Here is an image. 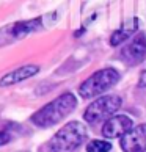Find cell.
I'll return each mask as SVG.
<instances>
[{"label": "cell", "instance_id": "1", "mask_svg": "<svg viewBox=\"0 0 146 152\" xmlns=\"http://www.w3.org/2000/svg\"><path fill=\"white\" fill-rule=\"evenodd\" d=\"M77 100L71 93H65L58 96L57 99L50 100L47 105L39 108L35 115L32 116V122L38 127L47 129L58 124L61 119H65L72 110L76 108Z\"/></svg>", "mask_w": 146, "mask_h": 152}, {"label": "cell", "instance_id": "2", "mask_svg": "<svg viewBox=\"0 0 146 152\" xmlns=\"http://www.w3.org/2000/svg\"><path fill=\"white\" fill-rule=\"evenodd\" d=\"M87 138V129L83 124L71 121L63 126L46 144L47 152H71L79 148Z\"/></svg>", "mask_w": 146, "mask_h": 152}, {"label": "cell", "instance_id": "3", "mask_svg": "<svg viewBox=\"0 0 146 152\" xmlns=\"http://www.w3.org/2000/svg\"><path fill=\"white\" fill-rule=\"evenodd\" d=\"M118 80H120V72L115 67H104V69L96 71L91 77H88L82 83L79 88V94L83 99H91L116 85Z\"/></svg>", "mask_w": 146, "mask_h": 152}, {"label": "cell", "instance_id": "4", "mask_svg": "<svg viewBox=\"0 0 146 152\" xmlns=\"http://www.w3.org/2000/svg\"><path fill=\"white\" fill-rule=\"evenodd\" d=\"M123 100L120 96H104L98 100H94L93 104L88 105V108L83 113V119L88 124H98L104 121L105 118H110L115 111L120 110Z\"/></svg>", "mask_w": 146, "mask_h": 152}, {"label": "cell", "instance_id": "5", "mask_svg": "<svg viewBox=\"0 0 146 152\" xmlns=\"http://www.w3.org/2000/svg\"><path fill=\"white\" fill-rule=\"evenodd\" d=\"M44 20L46 18H36L32 20H21V22H14V24H10L3 28H0V46L3 44H10L16 41V39H21L27 36L29 33H33L39 28H43Z\"/></svg>", "mask_w": 146, "mask_h": 152}, {"label": "cell", "instance_id": "6", "mask_svg": "<svg viewBox=\"0 0 146 152\" xmlns=\"http://www.w3.org/2000/svg\"><path fill=\"white\" fill-rule=\"evenodd\" d=\"M145 58H146V36L143 33H140V35L131 39V42L126 47H123L121 60L131 66H135L142 63Z\"/></svg>", "mask_w": 146, "mask_h": 152}, {"label": "cell", "instance_id": "7", "mask_svg": "<svg viewBox=\"0 0 146 152\" xmlns=\"http://www.w3.org/2000/svg\"><path fill=\"white\" fill-rule=\"evenodd\" d=\"M134 129V122L126 115H116L107 119L102 126V135L105 138H118L124 137L127 132Z\"/></svg>", "mask_w": 146, "mask_h": 152}, {"label": "cell", "instance_id": "8", "mask_svg": "<svg viewBox=\"0 0 146 152\" xmlns=\"http://www.w3.org/2000/svg\"><path fill=\"white\" fill-rule=\"evenodd\" d=\"M121 149L124 152H145L146 151V124L134 127L121 140Z\"/></svg>", "mask_w": 146, "mask_h": 152}, {"label": "cell", "instance_id": "9", "mask_svg": "<svg viewBox=\"0 0 146 152\" xmlns=\"http://www.w3.org/2000/svg\"><path fill=\"white\" fill-rule=\"evenodd\" d=\"M39 72V67L36 64H25V66H21L19 69H16L10 74L3 75L0 78V86H11V85H16L19 82H24L27 78L33 77L35 74Z\"/></svg>", "mask_w": 146, "mask_h": 152}, {"label": "cell", "instance_id": "10", "mask_svg": "<svg viewBox=\"0 0 146 152\" xmlns=\"http://www.w3.org/2000/svg\"><path fill=\"white\" fill-rule=\"evenodd\" d=\"M138 30V19H131V20H127L123 27H120L113 35H112L110 38V44L112 46H118V44H121V42H124L126 39H129L134 33H135Z\"/></svg>", "mask_w": 146, "mask_h": 152}, {"label": "cell", "instance_id": "11", "mask_svg": "<svg viewBox=\"0 0 146 152\" xmlns=\"http://www.w3.org/2000/svg\"><path fill=\"white\" fill-rule=\"evenodd\" d=\"M112 144L104 140H93L87 144V152H110Z\"/></svg>", "mask_w": 146, "mask_h": 152}, {"label": "cell", "instance_id": "12", "mask_svg": "<svg viewBox=\"0 0 146 152\" xmlns=\"http://www.w3.org/2000/svg\"><path fill=\"white\" fill-rule=\"evenodd\" d=\"M10 141H11V135H10L8 132H5V130L0 132V146L7 144V143H10Z\"/></svg>", "mask_w": 146, "mask_h": 152}, {"label": "cell", "instance_id": "13", "mask_svg": "<svg viewBox=\"0 0 146 152\" xmlns=\"http://www.w3.org/2000/svg\"><path fill=\"white\" fill-rule=\"evenodd\" d=\"M138 86H146V66L143 67V71L140 72V80H138Z\"/></svg>", "mask_w": 146, "mask_h": 152}]
</instances>
